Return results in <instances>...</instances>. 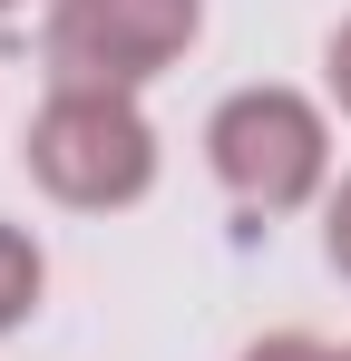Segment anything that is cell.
Returning a JSON list of instances; mask_svg holds the SVG:
<instances>
[{"instance_id":"cell-1","label":"cell","mask_w":351,"mask_h":361,"mask_svg":"<svg viewBox=\"0 0 351 361\" xmlns=\"http://www.w3.org/2000/svg\"><path fill=\"white\" fill-rule=\"evenodd\" d=\"M20 166L68 215H127L156 195V127L117 88H49L20 137Z\"/></svg>"},{"instance_id":"cell-2","label":"cell","mask_w":351,"mask_h":361,"mask_svg":"<svg viewBox=\"0 0 351 361\" xmlns=\"http://www.w3.org/2000/svg\"><path fill=\"white\" fill-rule=\"evenodd\" d=\"M205 166L244 215H302L332 185V118L302 88H234L205 118Z\"/></svg>"},{"instance_id":"cell-3","label":"cell","mask_w":351,"mask_h":361,"mask_svg":"<svg viewBox=\"0 0 351 361\" xmlns=\"http://www.w3.org/2000/svg\"><path fill=\"white\" fill-rule=\"evenodd\" d=\"M205 39V0H49L39 59L49 88H156L185 49Z\"/></svg>"},{"instance_id":"cell-4","label":"cell","mask_w":351,"mask_h":361,"mask_svg":"<svg viewBox=\"0 0 351 361\" xmlns=\"http://www.w3.org/2000/svg\"><path fill=\"white\" fill-rule=\"evenodd\" d=\"M39 293H49V254H39L30 225L0 215V332H20V322L39 312Z\"/></svg>"},{"instance_id":"cell-5","label":"cell","mask_w":351,"mask_h":361,"mask_svg":"<svg viewBox=\"0 0 351 361\" xmlns=\"http://www.w3.org/2000/svg\"><path fill=\"white\" fill-rule=\"evenodd\" d=\"M322 254H332V274L351 283V176L322 195Z\"/></svg>"},{"instance_id":"cell-6","label":"cell","mask_w":351,"mask_h":361,"mask_svg":"<svg viewBox=\"0 0 351 361\" xmlns=\"http://www.w3.org/2000/svg\"><path fill=\"white\" fill-rule=\"evenodd\" d=\"M244 361H342L322 332H264V342H244Z\"/></svg>"},{"instance_id":"cell-7","label":"cell","mask_w":351,"mask_h":361,"mask_svg":"<svg viewBox=\"0 0 351 361\" xmlns=\"http://www.w3.org/2000/svg\"><path fill=\"white\" fill-rule=\"evenodd\" d=\"M322 88H332V108L351 118V20L332 30V39H322Z\"/></svg>"},{"instance_id":"cell-8","label":"cell","mask_w":351,"mask_h":361,"mask_svg":"<svg viewBox=\"0 0 351 361\" xmlns=\"http://www.w3.org/2000/svg\"><path fill=\"white\" fill-rule=\"evenodd\" d=\"M0 10H20V0H0Z\"/></svg>"},{"instance_id":"cell-9","label":"cell","mask_w":351,"mask_h":361,"mask_svg":"<svg viewBox=\"0 0 351 361\" xmlns=\"http://www.w3.org/2000/svg\"><path fill=\"white\" fill-rule=\"evenodd\" d=\"M342 361H351V352H342Z\"/></svg>"}]
</instances>
